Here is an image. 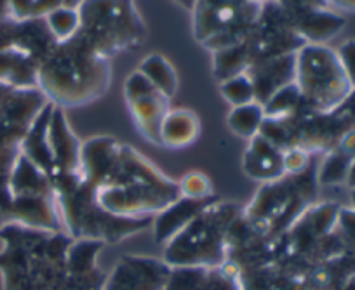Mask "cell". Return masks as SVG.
Wrapping results in <instances>:
<instances>
[{
  "instance_id": "6da1fadb",
  "label": "cell",
  "mask_w": 355,
  "mask_h": 290,
  "mask_svg": "<svg viewBox=\"0 0 355 290\" xmlns=\"http://www.w3.org/2000/svg\"><path fill=\"white\" fill-rule=\"evenodd\" d=\"M80 177L114 216L153 217L180 199L178 181L110 136L82 141Z\"/></svg>"
},
{
  "instance_id": "7a4b0ae2",
  "label": "cell",
  "mask_w": 355,
  "mask_h": 290,
  "mask_svg": "<svg viewBox=\"0 0 355 290\" xmlns=\"http://www.w3.org/2000/svg\"><path fill=\"white\" fill-rule=\"evenodd\" d=\"M0 276L4 290H54L68 268L73 238L8 223L0 228Z\"/></svg>"
},
{
  "instance_id": "3957f363",
  "label": "cell",
  "mask_w": 355,
  "mask_h": 290,
  "mask_svg": "<svg viewBox=\"0 0 355 290\" xmlns=\"http://www.w3.org/2000/svg\"><path fill=\"white\" fill-rule=\"evenodd\" d=\"M110 57L96 53L78 32L58 42L39 68L37 87L58 108H77L103 98L110 89Z\"/></svg>"
},
{
  "instance_id": "277c9868",
  "label": "cell",
  "mask_w": 355,
  "mask_h": 290,
  "mask_svg": "<svg viewBox=\"0 0 355 290\" xmlns=\"http://www.w3.org/2000/svg\"><path fill=\"white\" fill-rule=\"evenodd\" d=\"M53 190L63 231L73 240L115 245L143 233L153 223V217H121L107 212L96 202L94 191L84 183L80 174L61 177L53 184Z\"/></svg>"
},
{
  "instance_id": "5b68a950",
  "label": "cell",
  "mask_w": 355,
  "mask_h": 290,
  "mask_svg": "<svg viewBox=\"0 0 355 290\" xmlns=\"http://www.w3.org/2000/svg\"><path fill=\"white\" fill-rule=\"evenodd\" d=\"M244 207L216 200L164 244L162 261L171 269L216 268L227 262L228 235Z\"/></svg>"
},
{
  "instance_id": "8992f818",
  "label": "cell",
  "mask_w": 355,
  "mask_h": 290,
  "mask_svg": "<svg viewBox=\"0 0 355 290\" xmlns=\"http://www.w3.org/2000/svg\"><path fill=\"white\" fill-rule=\"evenodd\" d=\"M317 158L300 174H286L279 179L263 183L242 217L251 228L266 238L281 237L310 206L317 202Z\"/></svg>"
},
{
  "instance_id": "52a82bcc",
  "label": "cell",
  "mask_w": 355,
  "mask_h": 290,
  "mask_svg": "<svg viewBox=\"0 0 355 290\" xmlns=\"http://www.w3.org/2000/svg\"><path fill=\"white\" fill-rule=\"evenodd\" d=\"M78 18V35L107 57L139 49L148 37L135 0H84Z\"/></svg>"
},
{
  "instance_id": "ba28073f",
  "label": "cell",
  "mask_w": 355,
  "mask_h": 290,
  "mask_svg": "<svg viewBox=\"0 0 355 290\" xmlns=\"http://www.w3.org/2000/svg\"><path fill=\"white\" fill-rule=\"evenodd\" d=\"M295 84L303 101L315 114H331L354 91L348 84L336 49L327 44H305L296 53Z\"/></svg>"
},
{
  "instance_id": "9c48e42d",
  "label": "cell",
  "mask_w": 355,
  "mask_h": 290,
  "mask_svg": "<svg viewBox=\"0 0 355 290\" xmlns=\"http://www.w3.org/2000/svg\"><path fill=\"white\" fill-rule=\"evenodd\" d=\"M263 4L251 0H196L192 8L193 39L211 54L244 42Z\"/></svg>"
},
{
  "instance_id": "30bf717a",
  "label": "cell",
  "mask_w": 355,
  "mask_h": 290,
  "mask_svg": "<svg viewBox=\"0 0 355 290\" xmlns=\"http://www.w3.org/2000/svg\"><path fill=\"white\" fill-rule=\"evenodd\" d=\"M303 46L305 40L295 32L284 9L277 0H270L261 6L254 26L237 47L249 70L263 61L296 54Z\"/></svg>"
},
{
  "instance_id": "8fae6325",
  "label": "cell",
  "mask_w": 355,
  "mask_h": 290,
  "mask_svg": "<svg viewBox=\"0 0 355 290\" xmlns=\"http://www.w3.org/2000/svg\"><path fill=\"white\" fill-rule=\"evenodd\" d=\"M47 103L44 92L32 87L15 89L0 105V167L15 162L23 139Z\"/></svg>"
},
{
  "instance_id": "7c38bea8",
  "label": "cell",
  "mask_w": 355,
  "mask_h": 290,
  "mask_svg": "<svg viewBox=\"0 0 355 290\" xmlns=\"http://www.w3.org/2000/svg\"><path fill=\"white\" fill-rule=\"evenodd\" d=\"M124 100L139 134L148 143L159 146L160 124L171 110L169 98L135 70L124 82Z\"/></svg>"
},
{
  "instance_id": "4fadbf2b",
  "label": "cell",
  "mask_w": 355,
  "mask_h": 290,
  "mask_svg": "<svg viewBox=\"0 0 355 290\" xmlns=\"http://www.w3.org/2000/svg\"><path fill=\"white\" fill-rule=\"evenodd\" d=\"M305 44H326L343 32L347 19L322 0H277Z\"/></svg>"
},
{
  "instance_id": "5bb4252c",
  "label": "cell",
  "mask_w": 355,
  "mask_h": 290,
  "mask_svg": "<svg viewBox=\"0 0 355 290\" xmlns=\"http://www.w3.org/2000/svg\"><path fill=\"white\" fill-rule=\"evenodd\" d=\"M173 269L162 259L122 255L107 276L101 290H164Z\"/></svg>"
},
{
  "instance_id": "9a60e30c",
  "label": "cell",
  "mask_w": 355,
  "mask_h": 290,
  "mask_svg": "<svg viewBox=\"0 0 355 290\" xmlns=\"http://www.w3.org/2000/svg\"><path fill=\"white\" fill-rule=\"evenodd\" d=\"M47 141L53 153V170L49 174L51 184L60 177L80 174L82 141L71 131L63 108H53L49 127H47Z\"/></svg>"
},
{
  "instance_id": "2e32d148",
  "label": "cell",
  "mask_w": 355,
  "mask_h": 290,
  "mask_svg": "<svg viewBox=\"0 0 355 290\" xmlns=\"http://www.w3.org/2000/svg\"><path fill=\"white\" fill-rule=\"evenodd\" d=\"M107 247L101 242L75 240L68 254V268L54 290H101L107 280L98 255Z\"/></svg>"
},
{
  "instance_id": "e0dca14e",
  "label": "cell",
  "mask_w": 355,
  "mask_h": 290,
  "mask_svg": "<svg viewBox=\"0 0 355 290\" xmlns=\"http://www.w3.org/2000/svg\"><path fill=\"white\" fill-rule=\"evenodd\" d=\"M242 170L259 184L279 179L286 176L284 149L263 134L254 136L248 141V148L242 155Z\"/></svg>"
},
{
  "instance_id": "ac0fdd59",
  "label": "cell",
  "mask_w": 355,
  "mask_h": 290,
  "mask_svg": "<svg viewBox=\"0 0 355 290\" xmlns=\"http://www.w3.org/2000/svg\"><path fill=\"white\" fill-rule=\"evenodd\" d=\"M164 290H242L230 262L216 268H178Z\"/></svg>"
},
{
  "instance_id": "d6986e66",
  "label": "cell",
  "mask_w": 355,
  "mask_h": 290,
  "mask_svg": "<svg viewBox=\"0 0 355 290\" xmlns=\"http://www.w3.org/2000/svg\"><path fill=\"white\" fill-rule=\"evenodd\" d=\"M245 73L254 85L256 103L265 105L272 96L282 87L295 84L296 78V54L274 57L249 68Z\"/></svg>"
},
{
  "instance_id": "ffe728a7",
  "label": "cell",
  "mask_w": 355,
  "mask_h": 290,
  "mask_svg": "<svg viewBox=\"0 0 355 290\" xmlns=\"http://www.w3.org/2000/svg\"><path fill=\"white\" fill-rule=\"evenodd\" d=\"M220 200V197L214 195L209 199H189V197H180L174 200L171 206H167L162 212L153 216V237L159 244L169 242L178 231L185 228L197 214L202 212L206 207Z\"/></svg>"
},
{
  "instance_id": "44dd1931",
  "label": "cell",
  "mask_w": 355,
  "mask_h": 290,
  "mask_svg": "<svg viewBox=\"0 0 355 290\" xmlns=\"http://www.w3.org/2000/svg\"><path fill=\"white\" fill-rule=\"evenodd\" d=\"M200 120L197 114L187 108H171L160 124L159 146L169 149H183L200 138Z\"/></svg>"
},
{
  "instance_id": "7402d4cb",
  "label": "cell",
  "mask_w": 355,
  "mask_h": 290,
  "mask_svg": "<svg viewBox=\"0 0 355 290\" xmlns=\"http://www.w3.org/2000/svg\"><path fill=\"white\" fill-rule=\"evenodd\" d=\"M138 71L162 94L173 100L180 84H178L176 70L167 57H164L162 54H150L139 63Z\"/></svg>"
},
{
  "instance_id": "603a6c76",
  "label": "cell",
  "mask_w": 355,
  "mask_h": 290,
  "mask_svg": "<svg viewBox=\"0 0 355 290\" xmlns=\"http://www.w3.org/2000/svg\"><path fill=\"white\" fill-rule=\"evenodd\" d=\"M263 120H265V111H263V107L259 103L232 108V111L227 117L228 129L237 138L245 139V141L259 134Z\"/></svg>"
},
{
  "instance_id": "cb8c5ba5",
  "label": "cell",
  "mask_w": 355,
  "mask_h": 290,
  "mask_svg": "<svg viewBox=\"0 0 355 290\" xmlns=\"http://www.w3.org/2000/svg\"><path fill=\"white\" fill-rule=\"evenodd\" d=\"M352 160L336 148L324 153L322 160L317 165V183L324 186H338V184H347L350 176Z\"/></svg>"
},
{
  "instance_id": "d4e9b609",
  "label": "cell",
  "mask_w": 355,
  "mask_h": 290,
  "mask_svg": "<svg viewBox=\"0 0 355 290\" xmlns=\"http://www.w3.org/2000/svg\"><path fill=\"white\" fill-rule=\"evenodd\" d=\"M305 105L296 84H289L275 92L270 100L261 105L265 118H286L295 115Z\"/></svg>"
},
{
  "instance_id": "484cf974",
  "label": "cell",
  "mask_w": 355,
  "mask_h": 290,
  "mask_svg": "<svg viewBox=\"0 0 355 290\" xmlns=\"http://www.w3.org/2000/svg\"><path fill=\"white\" fill-rule=\"evenodd\" d=\"M220 92L232 108L256 103L254 85L248 73H239L235 77L220 82Z\"/></svg>"
},
{
  "instance_id": "4316f807",
  "label": "cell",
  "mask_w": 355,
  "mask_h": 290,
  "mask_svg": "<svg viewBox=\"0 0 355 290\" xmlns=\"http://www.w3.org/2000/svg\"><path fill=\"white\" fill-rule=\"evenodd\" d=\"M46 23L49 26L51 33L58 42H64V40L71 39L75 33L80 28V18H78V11L68 8H58L51 11L46 16Z\"/></svg>"
},
{
  "instance_id": "83f0119b",
  "label": "cell",
  "mask_w": 355,
  "mask_h": 290,
  "mask_svg": "<svg viewBox=\"0 0 355 290\" xmlns=\"http://www.w3.org/2000/svg\"><path fill=\"white\" fill-rule=\"evenodd\" d=\"M178 188H180V197H189V199H209L216 195L211 179L200 170L185 174L178 181Z\"/></svg>"
},
{
  "instance_id": "f1b7e54d",
  "label": "cell",
  "mask_w": 355,
  "mask_h": 290,
  "mask_svg": "<svg viewBox=\"0 0 355 290\" xmlns=\"http://www.w3.org/2000/svg\"><path fill=\"white\" fill-rule=\"evenodd\" d=\"M317 155L305 152L302 148H289L284 152V165L286 174H300L312 165Z\"/></svg>"
},
{
  "instance_id": "f546056e",
  "label": "cell",
  "mask_w": 355,
  "mask_h": 290,
  "mask_svg": "<svg viewBox=\"0 0 355 290\" xmlns=\"http://www.w3.org/2000/svg\"><path fill=\"white\" fill-rule=\"evenodd\" d=\"M336 56L340 60V64L343 68L348 84L355 91V39L345 40L336 49Z\"/></svg>"
},
{
  "instance_id": "4dcf8cb0",
  "label": "cell",
  "mask_w": 355,
  "mask_h": 290,
  "mask_svg": "<svg viewBox=\"0 0 355 290\" xmlns=\"http://www.w3.org/2000/svg\"><path fill=\"white\" fill-rule=\"evenodd\" d=\"M324 4L336 12H355V0H322Z\"/></svg>"
},
{
  "instance_id": "1f68e13d",
  "label": "cell",
  "mask_w": 355,
  "mask_h": 290,
  "mask_svg": "<svg viewBox=\"0 0 355 290\" xmlns=\"http://www.w3.org/2000/svg\"><path fill=\"white\" fill-rule=\"evenodd\" d=\"M61 8H68V9H75L78 11L82 4H84V0H60Z\"/></svg>"
},
{
  "instance_id": "d6a6232c",
  "label": "cell",
  "mask_w": 355,
  "mask_h": 290,
  "mask_svg": "<svg viewBox=\"0 0 355 290\" xmlns=\"http://www.w3.org/2000/svg\"><path fill=\"white\" fill-rule=\"evenodd\" d=\"M4 224H8V221H6V217H4V214L0 212V228L4 226Z\"/></svg>"
},
{
  "instance_id": "836d02e7",
  "label": "cell",
  "mask_w": 355,
  "mask_h": 290,
  "mask_svg": "<svg viewBox=\"0 0 355 290\" xmlns=\"http://www.w3.org/2000/svg\"><path fill=\"white\" fill-rule=\"evenodd\" d=\"M251 2H256V4H265V2H270V0H251Z\"/></svg>"
}]
</instances>
